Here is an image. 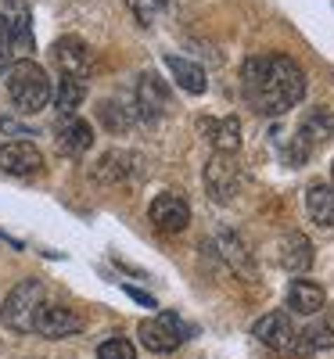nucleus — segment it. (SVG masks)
Masks as SVG:
<instances>
[{
    "instance_id": "obj_28",
    "label": "nucleus",
    "mask_w": 334,
    "mask_h": 359,
    "mask_svg": "<svg viewBox=\"0 0 334 359\" xmlns=\"http://www.w3.org/2000/svg\"><path fill=\"white\" fill-rule=\"evenodd\" d=\"M123 291L133 298L137 306H144V309H159V302H155V298H151L147 291H140V287H133V284H123Z\"/></svg>"
},
{
    "instance_id": "obj_17",
    "label": "nucleus",
    "mask_w": 334,
    "mask_h": 359,
    "mask_svg": "<svg viewBox=\"0 0 334 359\" xmlns=\"http://www.w3.org/2000/svg\"><path fill=\"white\" fill-rule=\"evenodd\" d=\"M0 11H4V18L11 25L18 57H29L33 54V8H29V0H4Z\"/></svg>"
},
{
    "instance_id": "obj_22",
    "label": "nucleus",
    "mask_w": 334,
    "mask_h": 359,
    "mask_svg": "<svg viewBox=\"0 0 334 359\" xmlns=\"http://www.w3.org/2000/svg\"><path fill=\"white\" fill-rule=\"evenodd\" d=\"M83 97H86V83L79 76H62V79H58V86H54V108H58V115H76Z\"/></svg>"
},
{
    "instance_id": "obj_1",
    "label": "nucleus",
    "mask_w": 334,
    "mask_h": 359,
    "mask_svg": "<svg viewBox=\"0 0 334 359\" xmlns=\"http://www.w3.org/2000/svg\"><path fill=\"white\" fill-rule=\"evenodd\" d=\"M241 94L259 115H284L306 97V72L288 54H252L241 65Z\"/></svg>"
},
{
    "instance_id": "obj_12",
    "label": "nucleus",
    "mask_w": 334,
    "mask_h": 359,
    "mask_svg": "<svg viewBox=\"0 0 334 359\" xmlns=\"http://www.w3.org/2000/svg\"><path fill=\"white\" fill-rule=\"evenodd\" d=\"M51 62L62 69V76H79V79H86V72H90V47L79 40V36H58L54 40V47H51Z\"/></svg>"
},
{
    "instance_id": "obj_9",
    "label": "nucleus",
    "mask_w": 334,
    "mask_h": 359,
    "mask_svg": "<svg viewBox=\"0 0 334 359\" xmlns=\"http://www.w3.org/2000/svg\"><path fill=\"white\" fill-rule=\"evenodd\" d=\"M147 216H151V226H155L159 233H184L191 226V205H187V198H180L173 191H162L155 201H151Z\"/></svg>"
},
{
    "instance_id": "obj_4",
    "label": "nucleus",
    "mask_w": 334,
    "mask_h": 359,
    "mask_svg": "<svg viewBox=\"0 0 334 359\" xmlns=\"http://www.w3.org/2000/svg\"><path fill=\"white\" fill-rule=\"evenodd\" d=\"M44 306H47V287L29 277V280H18L8 291L4 309H0V320H4L11 331H18V334H33L36 331V316H40Z\"/></svg>"
},
{
    "instance_id": "obj_13",
    "label": "nucleus",
    "mask_w": 334,
    "mask_h": 359,
    "mask_svg": "<svg viewBox=\"0 0 334 359\" xmlns=\"http://www.w3.org/2000/svg\"><path fill=\"white\" fill-rule=\"evenodd\" d=\"M137 162H140V155L126 151V147H112V151H105V155L94 162L90 176H94L98 184H105V187H115V184H123V180L133 176Z\"/></svg>"
},
{
    "instance_id": "obj_29",
    "label": "nucleus",
    "mask_w": 334,
    "mask_h": 359,
    "mask_svg": "<svg viewBox=\"0 0 334 359\" xmlns=\"http://www.w3.org/2000/svg\"><path fill=\"white\" fill-rule=\"evenodd\" d=\"M330 184H334V165H330Z\"/></svg>"
},
{
    "instance_id": "obj_8",
    "label": "nucleus",
    "mask_w": 334,
    "mask_h": 359,
    "mask_svg": "<svg viewBox=\"0 0 334 359\" xmlns=\"http://www.w3.org/2000/svg\"><path fill=\"white\" fill-rule=\"evenodd\" d=\"M133 104H137V115L144 123H159L169 111V83L159 72H140L137 90H133Z\"/></svg>"
},
{
    "instance_id": "obj_23",
    "label": "nucleus",
    "mask_w": 334,
    "mask_h": 359,
    "mask_svg": "<svg viewBox=\"0 0 334 359\" xmlns=\"http://www.w3.org/2000/svg\"><path fill=\"white\" fill-rule=\"evenodd\" d=\"M98 118L105 123V130L108 133H126V130H133V123H137V108H126V104H119V101H101L98 104Z\"/></svg>"
},
{
    "instance_id": "obj_10",
    "label": "nucleus",
    "mask_w": 334,
    "mask_h": 359,
    "mask_svg": "<svg viewBox=\"0 0 334 359\" xmlns=\"http://www.w3.org/2000/svg\"><path fill=\"white\" fill-rule=\"evenodd\" d=\"M0 172L4 176H36V172H44V151L29 140L0 144Z\"/></svg>"
},
{
    "instance_id": "obj_26",
    "label": "nucleus",
    "mask_w": 334,
    "mask_h": 359,
    "mask_svg": "<svg viewBox=\"0 0 334 359\" xmlns=\"http://www.w3.org/2000/svg\"><path fill=\"white\" fill-rule=\"evenodd\" d=\"M98 359H137V348L123 334H112L98 345Z\"/></svg>"
},
{
    "instance_id": "obj_27",
    "label": "nucleus",
    "mask_w": 334,
    "mask_h": 359,
    "mask_svg": "<svg viewBox=\"0 0 334 359\" xmlns=\"http://www.w3.org/2000/svg\"><path fill=\"white\" fill-rule=\"evenodd\" d=\"M126 8L133 11V18L147 29V25H155L159 11H162V0H126Z\"/></svg>"
},
{
    "instance_id": "obj_15",
    "label": "nucleus",
    "mask_w": 334,
    "mask_h": 359,
    "mask_svg": "<svg viewBox=\"0 0 334 359\" xmlns=\"http://www.w3.org/2000/svg\"><path fill=\"white\" fill-rule=\"evenodd\" d=\"M83 331V316L69 306H44L36 316V334L40 338H72Z\"/></svg>"
},
{
    "instance_id": "obj_16",
    "label": "nucleus",
    "mask_w": 334,
    "mask_h": 359,
    "mask_svg": "<svg viewBox=\"0 0 334 359\" xmlns=\"http://www.w3.org/2000/svg\"><path fill=\"white\" fill-rule=\"evenodd\" d=\"M313 241L306 233H298V230H291V233H284L281 237V245H277V262L288 269L291 277H302L306 269L313 266Z\"/></svg>"
},
{
    "instance_id": "obj_20",
    "label": "nucleus",
    "mask_w": 334,
    "mask_h": 359,
    "mask_svg": "<svg viewBox=\"0 0 334 359\" xmlns=\"http://www.w3.org/2000/svg\"><path fill=\"white\" fill-rule=\"evenodd\" d=\"M212 248L220 252V259L234 269V273L252 277V252H248V245H245V237H237V233H220Z\"/></svg>"
},
{
    "instance_id": "obj_21",
    "label": "nucleus",
    "mask_w": 334,
    "mask_h": 359,
    "mask_svg": "<svg viewBox=\"0 0 334 359\" xmlns=\"http://www.w3.org/2000/svg\"><path fill=\"white\" fill-rule=\"evenodd\" d=\"M306 212L316 226H334V184H313L306 191Z\"/></svg>"
},
{
    "instance_id": "obj_25",
    "label": "nucleus",
    "mask_w": 334,
    "mask_h": 359,
    "mask_svg": "<svg viewBox=\"0 0 334 359\" xmlns=\"http://www.w3.org/2000/svg\"><path fill=\"white\" fill-rule=\"evenodd\" d=\"M15 57H18V47H15V36H11V25H8L4 11H0V76L11 72Z\"/></svg>"
},
{
    "instance_id": "obj_3",
    "label": "nucleus",
    "mask_w": 334,
    "mask_h": 359,
    "mask_svg": "<svg viewBox=\"0 0 334 359\" xmlns=\"http://www.w3.org/2000/svg\"><path fill=\"white\" fill-rule=\"evenodd\" d=\"M252 338L259 345H266L269 352H277L281 359H309V352H313V345L295 331V323L284 309H273V313L259 316L252 323Z\"/></svg>"
},
{
    "instance_id": "obj_5",
    "label": "nucleus",
    "mask_w": 334,
    "mask_h": 359,
    "mask_svg": "<svg viewBox=\"0 0 334 359\" xmlns=\"http://www.w3.org/2000/svg\"><path fill=\"white\" fill-rule=\"evenodd\" d=\"M330 137H334V115L327 108H309L306 115H302L298 130L291 133V144L284 147V162L288 165L309 162V155L316 151L320 144H327Z\"/></svg>"
},
{
    "instance_id": "obj_6",
    "label": "nucleus",
    "mask_w": 334,
    "mask_h": 359,
    "mask_svg": "<svg viewBox=\"0 0 334 359\" xmlns=\"http://www.w3.org/2000/svg\"><path fill=\"white\" fill-rule=\"evenodd\" d=\"M187 334H191V327L180 320L176 313H159V320H144V323L137 327L140 345H144L147 352H155V355L176 352L180 345L187 341Z\"/></svg>"
},
{
    "instance_id": "obj_2",
    "label": "nucleus",
    "mask_w": 334,
    "mask_h": 359,
    "mask_svg": "<svg viewBox=\"0 0 334 359\" xmlns=\"http://www.w3.org/2000/svg\"><path fill=\"white\" fill-rule=\"evenodd\" d=\"M8 97L15 101V108L22 115H36V111H44L51 104L54 86H51L47 72L36 62L22 57V62H15L11 72H8Z\"/></svg>"
},
{
    "instance_id": "obj_11",
    "label": "nucleus",
    "mask_w": 334,
    "mask_h": 359,
    "mask_svg": "<svg viewBox=\"0 0 334 359\" xmlns=\"http://www.w3.org/2000/svg\"><path fill=\"white\" fill-rule=\"evenodd\" d=\"M54 144H58V151H62V155L79 158V155L90 151V144H94V126H90L86 118H79V115H62V118H58Z\"/></svg>"
},
{
    "instance_id": "obj_19",
    "label": "nucleus",
    "mask_w": 334,
    "mask_h": 359,
    "mask_svg": "<svg viewBox=\"0 0 334 359\" xmlns=\"http://www.w3.org/2000/svg\"><path fill=\"white\" fill-rule=\"evenodd\" d=\"M166 69H169L173 83H176L180 90H184V94H191V97H198V94H205V90H208L205 69H201V65H194V62H187V57H180V54H166Z\"/></svg>"
},
{
    "instance_id": "obj_7",
    "label": "nucleus",
    "mask_w": 334,
    "mask_h": 359,
    "mask_svg": "<svg viewBox=\"0 0 334 359\" xmlns=\"http://www.w3.org/2000/svg\"><path fill=\"white\" fill-rule=\"evenodd\" d=\"M201 180H205L208 198L216 201V205H230L237 198V191H241V172L234 165V155H223V151H216V155L208 158Z\"/></svg>"
},
{
    "instance_id": "obj_14",
    "label": "nucleus",
    "mask_w": 334,
    "mask_h": 359,
    "mask_svg": "<svg viewBox=\"0 0 334 359\" xmlns=\"http://www.w3.org/2000/svg\"><path fill=\"white\" fill-rule=\"evenodd\" d=\"M198 133L208 140L212 151L234 155L241 147V118L237 115H223V118H198Z\"/></svg>"
},
{
    "instance_id": "obj_18",
    "label": "nucleus",
    "mask_w": 334,
    "mask_h": 359,
    "mask_svg": "<svg viewBox=\"0 0 334 359\" xmlns=\"http://www.w3.org/2000/svg\"><path fill=\"white\" fill-rule=\"evenodd\" d=\"M284 302H288V309L298 313V316H320L323 306H327V291H323L320 284H313V280H302V277H298V280L288 284Z\"/></svg>"
},
{
    "instance_id": "obj_24",
    "label": "nucleus",
    "mask_w": 334,
    "mask_h": 359,
    "mask_svg": "<svg viewBox=\"0 0 334 359\" xmlns=\"http://www.w3.org/2000/svg\"><path fill=\"white\" fill-rule=\"evenodd\" d=\"M302 338L313 345V352H320V348H334V320L320 313V320H313L306 331H302Z\"/></svg>"
}]
</instances>
